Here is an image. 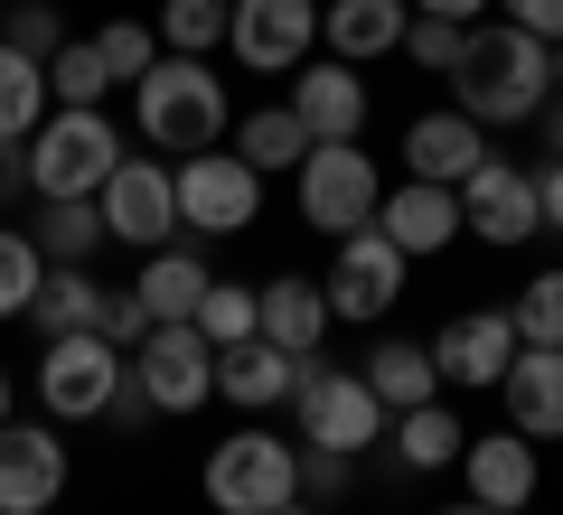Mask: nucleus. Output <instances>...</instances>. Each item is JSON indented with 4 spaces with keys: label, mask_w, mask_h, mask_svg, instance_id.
<instances>
[{
    "label": "nucleus",
    "mask_w": 563,
    "mask_h": 515,
    "mask_svg": "<svg viewBox=\"0 0 563 515\" xmlns=\"http://www.w3.org/2000/svg\"><path fill=\"white\" fill-rule=\"evenodd\" d=\"M451 103H461L470 122H536L544 103H554V47L526 38V29H470L461 38V66H451Z\"/></svg>",
    "instance_id": "f257e3e1"
},
{
    "label": "nucleus",
    "mask_w": 563,
    "mask_h": 515,
    "mask_svg": "<svg viewBox=\"0 0 563 515\" xmlns=\"http://www.w3.org/2000/svg\"><path fill=\"white\" fill-rule=\"evenodd\" d=\"M132 113H141V141H151V150H179V159L225 150V132H235L225 76H207V57H161L132 85Z\"/></svg>",
    "instance_id": "f03ea898"
},
{
    "label": "nucleus",
    "mask_w": 563,
    "mask_h": 515,
    "mask_svg": "<svg viewBox=\"0 0 563 515\" xmlns=\"http://www.w3.org/2000/svg\"><path fill=\"white\" fill-rule=\"evenodd\" d=\"M20 159H29V188L38 198H103V179L122 169V132L103 122V103H57L20 141Z\"/></svg>",
    "instance_id": "7ed1b4c3"
},
{
    "label": "nucleus",
    "mask_w": 563,
    "mask_h": 515,
    "mask_svg": "<svg viewBox=\"0 0 563 515\" xmlns=\"http://www.w3.org/2000/svg\"><path fill=\"white\" fill-rule=\"evenodd\" d=\"M122 384H132V347H113L103 328L47 337V357H38V403H47V422H103Z\"/></svg>",
    "instance_id": "20e7f679"
},
{
    "label": "nucleus",
    "mask_w": 563,
    "mask_h": 515,
    "mask_svg": "<svg viewBox=\"0 0 563 515\" xmlns=\"http://www.w3.org/2000/svg\"><path fill=\"white\" fill-rule=\"evenodd\" d=\"M301 496V450H282L273 432H225L207 450V506L217 515H282Z\"/></svg>",
    "instance_id": "39448f33"
},
{
    "label": "nucleus",
    "mask_w": 563,
    "mask_h": 515,
    "mask_svg": "<svg viewBox=\"0 0 563 515\" xmlns=\"http://www.w3.org/2000/svg\"><path fill=\"white\" fill-rule=\"evenodd\" d=\"M291 422H301V440H320V450H376L385 440V403L376 384L357 376V366H320L301 357V384H291Z\"/></svg>",
    "instance_id": "423d86ee"
},
{
    "label": "nucleus",
    "mask_w": 563,
    "mask_h": 515,
    "mask_svg": "<svg viewBox=\"0 0 563 515\" xmlns=\"http://www.w3.org/2000/svg\"><path fill=\"white\" fill-rule=\"evenodd\" d=\"M291 198H301V225H320V235H357V225H376L385 188H376V159H366L357 141H320V150L291 169Z\"/></svg>",
    "instance_id": "0eeeda50"
},
{
    "label": "nucleus",
    "mask_w": 563,
    "mask_h": 515,
    "mask_svg": "<svg viewBox=\"0 0 563 515\" xmlns=\"http://www.w3.org/2000/svg\"><path fill=\"white\" fill-rule=\"evenodd\" d=\"M169 179H179V225L188 235H244L254 206H263V169L244 150H198Z\"/></svg>",
    "instance_id": "6e6552de"
},
{
    "label": "nucleus",
    "mask_w": 563,
    "mask_h": 515,
    "mask_svg": "<svg viewBox=\"0 0 563 515\" xmlns=\"http://www.w3.org/2000/svg\"><path fill=\"white\" fill-rule=\"evenodd\" d=\"M132 376L151 394V413H198L217 394V347L198 337V318H169V328H151L132 347Z\"/></svg>",
    "instance_id": "1a4fd4ad"
},
{
    "label": "nucleus",
    "mask_w": 563,
    "mask_h": 515,
    "mask_svg": "<svg viewBox=\"0 0 563 515\" xmlns=\"http://www.w3.org/2000/svg\"><path fill=\"white\" fill-rule=\"evenodd\" d=\"M461 235H479V244H526V235H544L536 169H517V159L488 150L479 169L461 179Z\"/></svg>",
    "instance_id": "9d476101"
},
{
    "label": "nucleus",
    "mask_w": 563,
    "mask_h": 515,
    "mask_svg": "<svg viewBox=\"0 0 563 515\" xmlns=\"http://www.w3.org/2000/svg\"><path fill=\"white\" fill-rule=\"evenodd\" d=\"M225 47H235L254 76H291V66H310V47H320V0H235Z\"/></svg>",
    "instance_id": "9b49d317"
},
{
    "label": "nucleus",
    "mask_w": 563,
    "mask_h": 515,
    "mask_svg": "<svg viewBox=\"0 0 563 515\" xmlns=\"http://www.w3.org/2000/svg\"><path fill=\"white\" fill-rule=\"evenodd\" d=\"M103 235L113 244H141V254H161L179 235V179H169L161 159H122L113 179H103Z\"/></svg>",
    "instance_id": "f8f14e48"
},
{
    "label": "nucleus",
    "mask_w": 563,
    "mask_h": 515,
    "mask_svg": "<svg viewBox=\"0 0 563 515\" xmlns=\"http://www.w3.org/2000/svg\"><path fill=\"white\" fill-rule=\"evenodd\" d=\"M66 496L57 422H0V515H47Z\"/></svg>",
    "instance_id": "ddd939ff"
},
{
    "label": "nucleus",
    "mask_w": 563,
    "mask_h": 515,
    "mask_svg": "<svg viewBox=\"0 0 563 515\" xmlns=\"http://www.w3.org/2000/svg\"><path fill=\"white\" fill-rule=\"evenodd\" d=\"M329 318H385L404 300V254L376 235V225H357V235H339V262H329Z\"/></svg>",
    "instance_id": "4468645a"
},
{
    "label": "nucleus",
    "mask_w": 563,
    "mask_h": 515,
    "mask_svg": "<svg viewBox=\"0 0 563 515\" xmlns=\"http://www.w3.org/2000/svg\"><path fill=\"white\" fill-rule=\"evenodd\" d=\"M376 235L395 244L404 262H413V254H451V244H461V188H432V179H404V188H385V206H376Z\"/></svg>",
    "instance_id": "2eb2a0df"
},
{
    "label": "nucleus",
    "mask_w": 563,
    "mask_h": 515,
    "mask_svg": "<svg viewBox=\"0 0 563 515\" xmlns=\"http://www.w3.org/2000/svg\"><path fill=\"white\" fill-rule=\"evenodd\" d=\"M507 357H517V318L507 310H461L442 337H432V366H442L451 384H470V394H498Z\"/></svg>",
    "instance_id": "dca6fc26"
},
{
    "label": "nucleus",
    "mask_w": 563,
    "mask_h": 515,
    "mask_svg": "<svg viewBox=\"0 0 563 515\" xmlns=\"http://www.w3.org/2000/svg\"><path fill=\"white\" fill-rule=\"evenodd\" d=\"M291 113L310 122V141H366V76L347 57L291 66Z\"/></svg>",
    "instance_id": "f3484780"
},
{
    "label": "nucleus",
    "mask_w": 563,
    "mask_h": 515,
    "mask_svg": "<svg viewBox=\"0 0 563 515\" xmlns=\"http://www.w3.org/2000/svg\"><path fill=\"white\" fill-rule=\"evenodd\" d=\"M461 469H470V496L498 506V515H526V506H536V488H544L536 440H526V432H479V440L461 450Z\"/></svg>",
    "instance_id": "a211bd4d"
},
{
    "label": "nucleus",
    "mask_w": 563,
    "mask_h": 515,
    "mask_svg": "<svg viewBox=\"0 0 563 515\" xmlns=\"http://www.w3.org/2000/svg\"><path fill=\"white\" fill-rule=\"evenodd\" d=\"M488 159V132L451 103V113H422V122H404V169L413 179H432V188H461L470 169Z\"/></svg>",
    "instance_id": "6ab92c4d"
},
{
    "label": "nucleus",
    "mask_w": 563,
    "mask_h": 515,
    "mask_svg": "<svg viewBox=\"0 0 563 515\" xmlns=\"http://www.w3.org/2000/svg\"><path fill=\"white\" fill-rule=\"evenodd\" d=\"M507 394V432L526 440H563V347H517L498 376Z\"/></svg>",
    "instance_id": "aec40b11"
},
{
    "label": "nucleus",
    "mask_w": 563,
    "mask_h": 515,
    "mask_svg": "<svg viewBox=\"0 0 563 515\" xmlns=\"http://www.w3.org/2000/svg\"><path fill=\"white\" fill-rule=\"evenodd\" d=\"M254 337H273L282 357H320V337H329V291L301 272H273L254 291Z\"/></svg>",
    "instance_id": "412c9836"
},
{
    "label": "nucleus",
    "mask_w": 563,
    "mask_h": 515,
    "mask_svg": "<svg viewBox=\"0 0 563 515\" xmlns=\"http://www.w3.org/2000/svg\"><path fill=\"white\" fill-rule=\"evenodd\" d=\"M404 29H413V0H320V38H329V57H347V66L395 57Z\"/></svg>",
    "instance_id": "4be33fe9"
},
{
    "label": "nucleus",
    "mask_w": 563,
    "mask_h": 515,
    "mask_svg": "<svg viewBox=\"0 0 563 515\" xmlns=\"http://www.w3.org/2000/svg\"><path fill=\"white\" fill-rule=\"evenodd\" d=\"M291 384H301V357H282L273 337H244L217 357V394L235 413H273V403H291Z\"/></svg>",
    "instance_id": "5701e85b"
},
{
    "label": "nucleus",
    "mask_w": 563,
    "mask_h": 515,
    "mask_svg": "<svg viewBox=\"0 0 563 515\" xmlns=\"http://www.w3.org/2000/svg\"><path fill=\"white\" fill-rule=\"evenodd\" d=\"M103 281L85 272V262H47V281H38V300H29V328L38 337H76V328H103Z\"/></svg>",
    "instance_id": "b1692460"
},
{
    "label": "nucleus",
    "mask_w": 563,
    "mask_h": 515,
    "mask_svg": "<svg viewBox=\"0 0 563 515\" xmlns=\"http://www.w3.org/2000/svg\"><path fill=\"white\" fill-rule=\"evenodd\" d=\"M207 262L198 254H179V244H161V254L141 262V281H132V300L151 310V328H169V318H198V300H207Z\"/></svg>",
    "instance_id": "393cba45"
},
{
    "label": "nucleus",
    "mask_w": 563,
    "mask_h": 515,
    "mask_svg": "<svg viewBox=\"0 0 563 515\" xmlns=\"http://www.w3.org/2000/svg\"><path fill=\"white\" fill-rule=\"evenodd\" d=\"M225 141H235V150L254 159L263 179H273V169H301V159L320 150V141H310V122L291 113V103H263V113H244V122H235V132H225Z\"/></svg>",
    "instance_id": "a878e982"
},
{
    "label": "nucleus",
    "mask_w": 563,
    "mask_h": 515,
    "mask_svg": "<svg viewBox=\"0 0 563 515\" xmlns=\"http://www.w3.org/2000/svg\"><path fill=\"white\" fill-rule=\"evenodd\" d=\"M357 376L376 384L385 413H413V403H432V376H442V366H432V347H413V337H385V347L357 366Z\"/></svg>",
    "instance_id": "bb28decb"
},
{
    "label": "nucleus",
    "mask_w": 563,
    "mask_h": 515,
    "mask_svg": "<svg viewBox=\"0 0 563 515\" xmlns=\"http://www.w3.org/2000/svg\"><path fill=\"white\" fill-rule=\"evenodd\" d=\"M461 450H470V432H461L451 403H413V413H395V459H404V469H461Z\"/></svg>",
    "instance_id": "cd10ccee"
},
{
    "label": "nucleus",
    "mask_w": 563,
    "mask_h": 515,
    "mask_svg": "<svg viewBox=\"0 0 563 515\" xmlns=\"http://www.w3.org/2000/svg\"><path fill=\"white\" fill-rule=\"evenodd\" d=\"M47 122V66L0 38V141H29Z\"/></svg>",
    "instance_id": "c85d7f7f"
},
{
    "label": "nucleus",
    "mask_w": 563,
    "mask_h": 515,
    "mask_svg": "<svg viewBox=\"0 0 563 515\" xmlns=\"http://www.w3.org/2000/svg\"><path fill=\"white\" fill-rule=\"evenodd\" d=\"M95 244H113L95 198H47V216H38V254L47 262H95Z\"/></svg>",
    "instance_id": "c756f323"
},
{
    "label": "nucleus",
    "mask_w": 563,
    "mask_h": 515,
    "mask_svg": "<svg viewBox=\"0 0 563 515\" xmlns=\"http://www.w3.org/2000/svg\"><path fill=\"white\" fill-rule=\"evenodd\" d=\"M235 0H161V47L169 57H217Z\"/></svg>",
    "instance_id": "7c9ffc66"
},
{
    "label": "nucleus",
    "mask_w": 563,
    "mask_h": 515,
    "mask_svg": "<svg viewBox=\"0 0 563 515\" xmlns=\"http://www.w3.org/2000/svg\"><path fill=\"white\" fill-rule=\"evenodd\" d=\"M198 337H207V347H217V357H225V347H244V337H254V281H207V300H198Z\"/></svg>",
    "instance_id": "2f4dec72"
},
{
    "label": "nucleus",
    "mask_w": 563,
    "mask_h": 515,
    "mask_svg": "<svg viewBox=\"0 0 563 515\" xmlns=\"http://www.w3.org/2000/svg\"><path fill=\"white\" fill-rule=\"evenodd\" d=\"M47 94H57V103H103V94H113L103 47H95V38H66L57 57H47Z\"/></svg>",
    "instance_id": "473e14b6"
},
{
    "label": "nucleus",
    "mask_w": 563,
    "mask_h": 515,
    "mask_svg": "<svg viewBox=\"0 0 563 515\" xmlns=\"http://www.w3.org/2000/svg\"><path fill=\"white\" fill-rule=\"evenodd\" d=\"M507 318H517V347H563V272H536L507 300Z\"/></svg>",
    "instance_id": "72a5a7b5"
},
{
    "label": "nucleus",
    "mask_w": 563,
    "mask_h": 515,
    "mask_svg": "<svg viewBox=\"0 0 563 515\" xmlns=\"http://www.w3.org/2000/svg\"><path fill=\"white\" fill-rule=\"evenodd\" d=\"M38 281H47V254H38V235H10V225H0V318H29Z\"/></svg>",
    "instance_id": "f704fd0d"
},
{
    "label": "nucleus",
    "mask_w": 563,
    "mask_h": 515,
    "mask_svg": "<svg viewBox=\"0 0 563 515\" xmlns=\"http://www.w3.org/2000/svg\"><path fill=\"white\" fill-rule=\"evenodd\" d=\"M95 47H103V66H113V85H141L161 66V29H141V20H103Z\"/></svg>",
    "instance_id": "c9c22d12"
},
{
    "label": "nucleus",
    "mask_w": 563,
    "mask_h": 515,
    "mask_svg": "<svg viewBox=\"0 0 563 515\" xmlns=\"http://www.w3.org/2000/svg\"><path fill=\"white\" fill-rule=\"evenodd\" d=\"M0 38H10V47H20V57H57V47H66V20H57V0H10V20H0Z\"/></svg>",
    "instance_id": "e433bc0d"
},
{
    "label": "nucleus",
    "mask_w": 563,
    "mask_h": 515,
    "mask_svg": "<svg viewBox=\"0 0 563 515\" xmlns=\"http://www.w3.org/2000/svg\"><path fill=\"white\" fill-rule=\"evenodd\" d=\"M461 38H470L461 20H432V10H413V29H404V57H413L422 76H451V66H461Z\"/></svg>",
    "instance_id": "4c0bfd02"
},
{
    "label": "nucleus",
    "mask_w": 563,
    "mask_h": 515,
    "mask_svg": "<svg viewBox=\"0 0 563 515\" xmlns=\"http://www.w3.org/2000/svg\"><path fill=\"white\" fill-rule=\"evenodd\" d=\"M347 469H357L347 450H320V440H301V496H310V506H320V496H339V488H347Z\"/></svg>",
    "instance_id": "58836bf2"
},
{
    "label": "nucleus",
    "mask_w": 563,
    "mask_h": 515,
    "mask_svg": "<svg viewBox=\"0 0 563 515\" xmlns=\"http://www.w3.org/2000/svg\"><path fill=\"white\" fill-rule=\"evenodd\" d=\"M103 337H113V347H141V337H151V310H141L132 291H113L103 300Z\"/></svg>",
    "instance_id": "ea45409f"
},
{
    "label": "nucleus",
    "mask_w": 563,
    "mask_h": 515,
    "mask_svg": "<svg viewBox=\"0 0 563 515\" xmlns=\"http://www.w3.org/2000/svg\"><path fill=\"white\" fill-rule=\"evenodd\" d=\"M507 29H526V38L554 47L563 38V0H507Z\"/></svg>",
    "instance_id": "a19ab883"
},
{
    "label": "nucleus",
    "mask_w": 563,
    "mask_h": 515,
    "mask_svg": "<svg viewBox=\"0 0 563 515\" xmlns=\"http://www.w3.org/2000/svg\"><path fill=\"white\" fill-rule=\"evenodd\" d=\"M536 198H544V235H563V159L536 169Z\"/></svg>",
    "instance_id": "79ce46f5"
},
{
    "label": "nucleus",
    "mask_w": 563,
    "mask_h": 515,
    "mask_svg": "<svg viewBox=\"0 0 563 515\" xmlns=\"http://www.w3.org/2000/svg\"><path fill=\"white\" fill-rule=\"evenodd\" d=\"M413 10H432V20H461V29H470V20L488 10V0H413Z\"/></svg>",
    "instance_id": "37998d69"
},
{
    "label": "nucleus",
    "mask_w": 563,
    "mask_h": 515,
    "mask_svg": "<svg viewBox=\"0 0 563 515\" xmlns=\"http://www.w3.org/2000/svg\"><path fill=\"white\" fill-rule=\"evenodd\" d=\"M536 132H544V150L563 159V94H554V103H544V113H536Z\"/></svg>",
    "instance_id": "c03bdc74"
},
{
    "label": "nucleus",
    "mask_w": 563,
    "mask_h": 515,
    "mask_svg": "<svg viewBox=\"0 0 563 515\" xmlns=\"http://www.w3.org/2000/svg\"><path fill=\"white\" fill-rule=\"evenodd\" d=\"M442 515H498V506H479V496H461V506H442Z\"/></svg>",
    "instance_id": "a18cd8bd"
},
{
    "label": "nucleus",
    "mask_w": 563,
    "mask_h": 515,
    "mask_svg": "<svg viewBox=\"0 0 563 515\" xmlns=\"http://www.w3.org/2000/svg\"><path fill=\"white\" fill-rule=\"evenodd\" d=\"M282 515H320V506H310V496H291V506H282Z\"/></svg>",
    "instance_id": "49530a36"
},
{
    "label": "nucleus",
    "mask_w": 563,
    "mask_h": 515,
    "mask_svg": "<svg viewBox=\"0 0 563 515\" xmlns=\"http://www.w3.org/2000/svg\"><path fill=\"white\" fill-rule=\"evenodd\" d=\"M554 94H563V38H554Z\"/></svg>",
    "instance_id": "de8ad7c7"
},
{
    "label": "nucleus",
    "mask_w": 563,
    "mask_h": 515,
    "mask_svg": "<svg viewBox=\"0 0 563 515\" xmlns=\"http://www.w3.org/2000/svg\"><path fill=\"white\" fill-rule=\"evenodd\" d=\"M0 422H10V376H0Z\"/></svg>",
    "instance_id": "09e8293b"
},
{
    "label": "nucleus",
    "mask_w": 563,
    "mask_h": 515,
    "mask_svg": "<svg viewBox=\"0 0 563 515\" xmlns=\"http://www.w3.org/2000/svg\"><path fill=\"white\" fill-rule=\"evenodd\" d=\"M0 20H10V0H0Z\"/></svg>",
    "instance_id": "8fccbe9b"
}]
</instances>
